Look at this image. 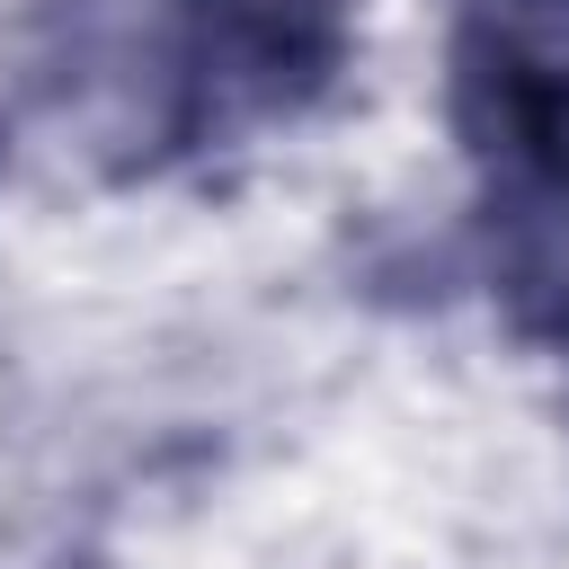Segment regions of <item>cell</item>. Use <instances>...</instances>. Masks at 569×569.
<instances>
[{
    "instance_id": "obj_1",
    "label": "cell",
    "mask_w": 569,
    "mask_h": 569,
    "mask_svg": "<svg viewBox=\"0 0 569 569\" xmlns=\"http://www.w3.org/2000/svg\"><path fill=\"white\" fill-rule=\"evenodd\" d=\"M338 0H178V133L302 107L338 71Z\"/></svg>"
},
{
    "instance_id": "obj_2",
    "label": "cell",
    "mask_w": 569,
    "mask_h": 569,
    "mask_svg": "<svg viewBox=\"0 0 569 569\" xmlns=\"http://www.w3.org/2000/svg\"><path fill=\"white\" fill-rule=\"evenodd\" d=\"M453 124L489 169L569 142V0H462Z\"/></svg>"
}]
</instances>
